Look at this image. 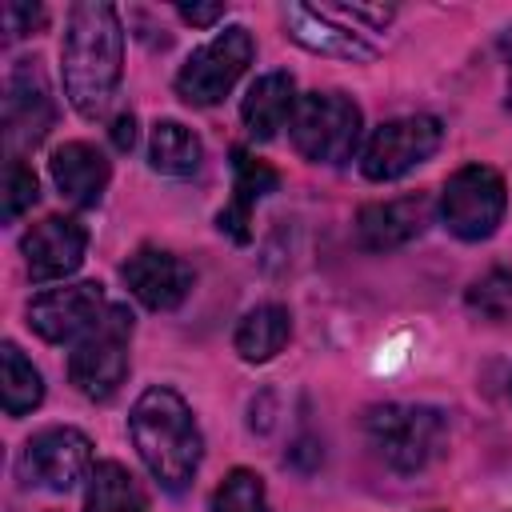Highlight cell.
Instances as JSON below:
<instances>
[{"label":"cell","instance_id":"obj_8","mask_svg":"<svg viewBox=\"0 0 512 512\" xmlns=\"http://www.w3.org/2000/svg\"><path fill=\"white\" fill-rule=\"evenodd\" d=\"M128 336H132V312L112 304V312L72 344L68 352V380L88 400H108L128 376Z\"/></svg>","mask_w":512,"mask_h":512},{"label":"cell","instance_id":"obj_1","mask_svg":"<svg viewBox=\"0 0 512 512\" xmlns=\"http://www.w3.org/2000/svg\"><path fill=\"white\" fill-rule=\"evenodd\" d=\"M120 72H124V28L116 8L104 0L72 4L60 44V76L68 104L84 120H96L108 108Z\"/></svg>","mask_w":512,"mask_h":512},{"label":"cell","instance_id":"obj_25","mask_svg":"<svg viewBox=\"0 0 512 512\" xmlns=\"http://www.w3.org/2000/svg\"><path fill=\"white\" fill-rule=\"evenodd\" d=\"M468 304L488 320L512 316V272H488L484 280H476L468 288Z\"/></svg>","mask_w":512,"mask_h":512},{"label":"cell","instance_id":"obj_24","mask_svg":"<svg viewBox=\"0 0 512 512\" xmlns=\"http://www.w3.org/2000/svg\"><path fill=\"white\" fill-rule=\"evenodd\" d=\"M40 196V184H36V172L20 160V156H8V168H4V224H16Z\"/></svg>","mask_w":512,"mask_h":512},{"label":"cell","instance_id":"obj_23","mask_svg":"<svg viewBox=\"0 0 512 512\" xmlns=\"http://www.w3.org/2000/svg\"><path fill=\"white\" fill-rule=\"evenodd\" d=\"M212 512H268L264 480L252 468H232L212 492Z\"/></svg>","mask_w":512,"mask_h":512},{"label":"cell","instance_id":"obj_26","mask_svg":"<svg viewBox=\"0 0 512 512\" xmlns=\"http://www.w3.org/2000/svg\"><path fill=\"white\" fill-rule=\"evenodd\" d=\"M4 20H8V40H16V36H24V32H32L36 24H44V8H28V4H8L4 8Z\"/></svg>","mask_w":512,"mask_h":512},{"label":"cell","instance_id":"obj_13","mask_svg":"<svg viewBox=\"0 0 512 512\" xmlns=\"http://www.w3.org/2000/svg\"><path fill=\"white\" fill-rule=\"evenodd\" d=\"M120 276H124L128 292H132L144 308H152V312H172V308H180L184 296L192 292V280H196L192 268H188L176 252L152 248V244L136 248V252L124 260Z\"/></svg>","mask_w":512,"mask_h":512},{"label":"cell","instance_id":"obj_17","mask_svg":"<svg viewBox=\"0 0 512 512\" xmlns=\"http://www.w3.org/2000/svg\"><path fill=\"white\" fill-rule=\"evenodd\" d=\"M276 188H280V172H276L272 164L256 160V156L244 152V148H232V204L216 216L220 232H228L236 244H244V240L252 236L248 224H252L256 200L272 196Z\"/></svg>","mask_w":512,"mask_h":512},{"label":"cell","instance_id":"obj_10","mask_svg":"<svg viewBox=\"0 0 512 512\" xmlns=\"http://www.w3.org/2000/svg\"><path fill=\"white\" fill-rule=\"evenodd\" d=\"M112 312L104 284L96 280H80V284H64V288H48L40 296H32L28 304V324L40 340L48 344H76L84 340L104 316Z\"/></svg>","mask_w":512,"mask_h":512},{"label":"cell","instance_id":"obj_4","mask_svg":"<svg viewBox=\"0 0 512 512\" xmlns=\"http://www.w3.org/2000/svg\"><path fill=\"white\" fill-rule=\"evenodd\" d=\"M364 436L392 472L412 476L444 452L448 428L428 404H376L364 416Z\"/></svg>","mask_w":512,"mask_h":512},{"label":"cell","instance_id":"obj_6","mask_svg":"<svg viewBox=\"0 0 512 512\" xmlns=\"http://www.w3.org/2000/svg\"><path fill=\"white\" fill-rule=\"evenodd\" d=\"M252 56H256V40H252L248 28L232 24V28L216 32V36H212L208 44H200V48L184 60V68L176 72V96H180L184 104H192V108H212V104H220V100L236 88V80L248 72Z\"/></svg>","mask_w":512,"mask_h":512},{"label":"cell","instance_id":"obj_2","mask_svg":"<svg viewBox=\"0 0 512 512\" xmlns=\"http://www.w3.org/2000/svg\"><path fill=\"white\" fill-rule=\"evenodd\" d=\"M128 436H132L144 468L168 492H184L192 484L200 456H204V436H200V424L180 392L160 388V384L140 392V400L132 404V416H128Z\"/></svg>","mask_w":512,"mask_h":512},{"label":"cell","instance_id":"obj_11","mask_svg":"<svg viewBox=\"0 0 512 512\" xmlns=\"http://www.w3.org/2000/svg\"><path fill=\"white\" fill-rule=\"evenodd\" d=\"M56 124V100L48 92L40 60H16L4 88V144L8 156L36 148Z\"/></svg>","mask_w":512,"mask_h":512},{"label":"cell","instance_id":"obj_16","mask_svg":"<svg viewBox=\"0 0 512 512\" xmlns=\"http://www.w3.org/2000/svg\"><path fill=\"white\" fill-rule=\"evenodd\" d=\"M48 172H52L60 196H64L68 204H76V208L100 204V196H104V188H108V176H112L104 152L92 148V144H84V140L60 144V148L52 152V160H48Z\"/></svg>","mask_w":512,"mask_h":512},{"label":"cell","instance_id":"obj_27","mask_svg":"<svg viewBox=\"0 0 512 512\" xmlns=\"http://www.w3.org/2000/svg\"><path fill=\"white\" fill-rule=\"evenodd\" d=\"M176 12H180V20H188L196 28H208V24H216L224 16V4H180Z\"/></svg>","mask_w":512,"mask_h":512},{"label":"cell","instance_id":"obj_12","mask_svg":"<svg viewBox=\"0 0 512 512\" xmlns=\"http://www.w3.org/2000/svg\"><path fill=\"white\" fill-rule=\"evenodd\" d=\"M92 472V440L80 428H44L20 452V476L48 492H68Z\"/></svg>","mask_w":512,"mask_h":512},{"label":"cell","instance_id":"obj_20","mask_svg":"<svg viewBox=\"0 0 512 512\" xmlns=\"http://www.w3.org/2000/svg\"><path fill=\"white\" fill-rule=\"evenodd\" d=\"M84 512H148V504L128 468H120L116 460H100L88 472Z\"/></svg>","mask_w":512,"mask_h":512},{"label":"cell","instance_id":"obj_18","mask_svg":"<svg viewBox=\"0 0 512 512\" xmlns=\"http://www.w3.org/2000/svg\"><path fill=\"white\" fill-rule=\"evenodd\" d=\"M296 100H300V96H296V80H292L288 72H264V76L248 88V96H244V104H240V120H244L248 136L272 140V136L292 120Z\"/></svg>","mask_w":512,"mask_h":512},{"label":"cell","instance_id":"obj_21","mask_svg":"<svg viewBox=\"0 0 512 512\" xmlns=\"http://www.w3.org/2000/svg\"><path fill=\"white\" fill-rule=\"evenodd\" d=\"M148 160L156 172L164 176H192L204 160V144L192 128H184L180 120H160L152 128V144H148Z\"/></svg>","mask_w":512,"mask_h":512},{"label":"cell","instance_id":"obj_29","mask_svg":"<svg viewBox=\"0 0 512 512\" xmlns=\"http://www.w3.org/2000/svg\"><path fill=\"white\" fill-rule=\"evenodd\" d=\"M508 108H512V60H508Z\"/></svg>","mask_w":512,"mask_h":512},{"label":"cell","instance_id":"obj_15","mask_svg":"<svg viewBox=\"0 0 512 512\" xmlns=\"http://www.w3.org/2000/svg\"><path fill=\"white\" fill-rule=\"evenodd\" d=\"M432 220V204L424 192L396 196V200H376L356 212V244L364 252H392L416 240Z\"/></svg>","mask_w":512,"mask_h":512},{"label":"cell","instance_id":"obj_9","mask_svg":"<svg viewBox=\"0 0 512 512\" xmlns=\"http://www.w3.org/2000/svg\"><path fill=\"white\" fill-rule=\"evenodd\" d=\"M440 144H444V124L436 116H396V120H384L368 136V144L360 152V172L368 180H376V184L400 180L416 164L432 160Z\"/></svg>","mask_w":512,"mask_h":512},{"label":"cell","instance_id":"obj_14","mask_svg":"<svg viewBox=\"0 0 512 512\" xmlns=\"http://www.w3.org/2000/svg\"><path fill=\"white\" fill-rule=\"evenodd\" d=\"M84 248H88V228L76 216H48V220L32 224L28 236L20 240L28 276L36 284L72 276L84 264Z\"/></svg>","mask_w":512,"mask_h":512},{"label":"cell","instance_id":"obj_7","mask_svg":"<svg viewBox=\"0 0 512 512\" xmlns=\"http://www.w3.org/2000/svg\"><path fill=\"white\" fill-rule=\"evenodd\" d=\"M508 208V188L496 168L488 164H464L444 180L440 192V220L456 240H488Z\"/></svg>","mask_w":512,"mask_h":512},{"label":"cell","instance_id":"obj_22","mask_svg":"<svg viewBox=\"0 0 512 512\" xmlns=\"http://www.w3.org/2000/svg\"><path fill=\"white\" fill-rule=\"evenodd\" d=\"M0 396L8 416H28L44 400V380L16 344L0 348Z\"/></svg>","mask_w":512,"mask_h":512},{"label":"cell","instance_id":"obj_3","mask_svg":"<svg viewBox=\"0 0 512 512\" xmlns=\"http://www.w3.org/2000/svg\"><path fill=\"white\" fill-rule=\"evenodd\" d=\"M392 16L396 12L380 4H288L284 8V24L296 44L320 56H340V60H372L380 52V40Z\"/></svg>","mask_w":512,"mask_h":512},{"label":"cell","instance_id":"obj_28","mask_svg":"<svg viewBox=\"0 0 512 512\" xmlns=\"http://www.w3.org/2000/svg\"><path fill=\"white\" fill-rule=\"evenodd\" d=\"M112 144H116L120 152H132V144H136V116H132V112H120V116L112 120Z\"/></svg>","mask_w":512,"mask_h":512},{"label":"cell","instance_id":"obj_5","mask_svg":"<svg viewBox=\"0 0 512 512\" xmlns=\"http://www.w3.org/2000/svg\"><path fill=\"white\" fill-rule=\"evenodd\" d=\"M288 136L312 164H348L360 148V108L344 92H308L296 100Z\"/></svg>","mask_w":512,"mask_h":512},{"label":"cell","instance_id":"obj_19","mask_svg":"<svg viewBox=\"0 0 512 512\" xmlns=\"http://www.w3.org/2000/svg\"><path fill=\"white\" fill-rule=\"evenodd\" d=\"M292 336V316L284 304H256L252 312L240 316L236 332H232V348L240 352V360L248 364H264L272 360Z\"/></svg>","mask_w":512,"mask_h":512}]
</instances>
